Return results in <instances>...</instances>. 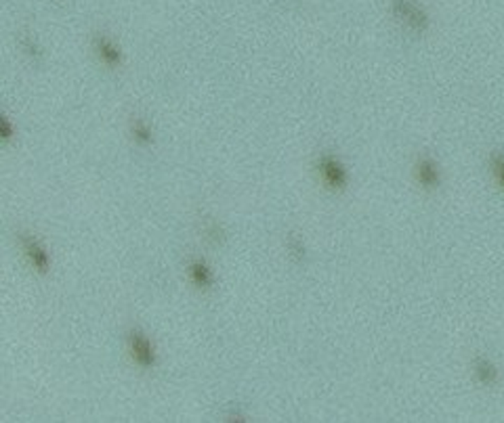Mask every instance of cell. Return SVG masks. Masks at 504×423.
I'll use <instances>...</instances> for the list:
<instances>
[{
    "instance_id": "6da1fadb",
    "label": "cell",
    "mask_w": 504,
    "mask_h": 423,
    "mask_svg": "<svg viewBox=\"0 0 504 423\" xmlns=\"http://www.w3.org/2000/svg\"><path fill=\"white\" fill-rule=\"evenodd\" d=\"M393 15L416 34H425L431 25L427 11L414 0H393Z\"/></svg>"
},
{
    "instance_id": "7a4b0ae2",
    "label": "cell",
    "mask_w": 504,
    "mask_h": 423,
    "mask_svg": "<svg viewBox=\"0 0 504 423\" xmlns=\"http://www.w3.org/2000/svg\"><path fill=\"white\" fill-rule=\"evenodd\" d=\"M318 172H320V176H322V180L326 183L328 189H332V191L347 189L349 172H347L345 164L338 160L336 155H332V153L320 155V160H318Z\"/></svg>"
},
{
    "instance_id": "3957f363",
    "label": "cell",
    "mask_w": 504,
    "mask_h": 423,
    "mask_svg": "<svg viewBox=\"0 0 504 423\" xmlns=\"http://www.w3.org/2000/svg\"><path fill=\"white\" fill-rule=\"evenodd\" d=\"M126 340H128V352L139 367H143V369H154L156 367L158 354H156L154 344L149 342V338L145 333H141L139 329H133V331H128Z\"/></svg>"
},
{
    "instance_id": "277c9868",
    "label": "cell",
    "mask_w": 504,
    "mask_h": 423,
    "mask_svg": "<svg viewBox=\"0 0 504 423\" xmlns=\"http://www.w3.org/2000/svg\"><path fill=\"white\" fill-rule=\"evenodd\" d=\"M19 241H21V247H23L28 262L32 264V269L38 271L40 275H46L48 269H50V256H48L46 247L30 233H19Z\"/></svg>"
},
{
    "instance_id": "5b68a950",
    "label": "cell",
    "mask_w": 504,
    "mask_h": 423,
    "mask_svg": "<svg viewBox=\"0 0 504 423\" xmlns=\"http://www.w3.org/2000/svg\"><path fill=\"white\" fill-rule=\"evenodd\" d=\"M414 174H416V180L423 189L427 191H435L439 185H441V174H439V166L437 162L433 160L431 155H420L416 160V166H414Z\"/></svg>"
},
{
    "instance_id": "8992f818",
    "label": "cell",
    "mask_w": 504,
    "mask_h": 423,
    "mask_svg": "<svg viewBox=\"0 0 504 423\" xmlns=\"http://www.w3.org/2000/svg\"><path fill=\"white\" fill-rule=\"evenodd\" d=\"M95 50L99 59L104 61L110 68H120L122 65V52L120 48L114 44V40H110L108 36H97L95 38Z\"/></svg>"
},
{
    "instance_id": "52a82bcc",
    "label": "cell",
    "mask_w": 504,
    "mask_h": 423,
    "mask_svg": "<svg viewBox=\"0 0 504 423\" xmlns=\"http://www.w3.org/2000/svg\"><path fill=\"white\" fill-rule=\"evenodd\" d=\"M189 277L195 283V287H200V289H211L213 283H215L213 269L204 260H191L189 262Z\"/></svg>"
},
{
    "instance_id": "ba28073f",
    "label": "cell",
    "mask_w": 504,
    "mask_h": 423,
    "mask_svg": "<svg viewBox=\"0 0 504 423\" xmlns=\"http://www.w3.org/2000/svg\"><path fill=\"white\" fill-rule=\"evenodd\" d=\"M473 371H475L477 382H479V384H483V386H494V384L498 382V378H500V373H498V367H496V364H494L490 358H483V356L475 358Z\"/></svg>"
},
{
    "instance_id": "9c48e42d",
    "label": "cell",
    "mask_w": 504,
    "mask_h": 423,
    "mask_svg": "<svg viewBox=\"0 0 504 423\" xmlns=\"http://www.w3.org/2000/svg\"><path fill=\"white\" fill-rule=\"evenodd\" d=\"M130 132H133V138L139 145H149L151 141H154V132H151V126L145 120H141V118H135L130 122Z\"/></svg>"
},
{
    "instance_id": "30bf717a",
    "label": "cell",
    "mask_w": 504,
    "mask_h": 423,
    "mask_svg": "<svg viewBox=\"0 0 504 423\" xmlns=\"http://www.w3.org/2000/svg\"><path fill=\"white\" fill-rule=\"evenodd\" d=\"M490 168H492L494 180H496L498 187L504 191V153H502V151L492 153V157H490Z\"/></svg>"
},
{
    "instance_id": "8fae6325",
    "label": "cell",
    "mask_w": 504,
    "mask_h": 423,
    "mask_svg": "<svg viewBox=\"0 0 504 423\" xmlns=\"http://www.w3.org/2000/svg\"><path fill=\"white\" fill-rule=\"evenodd\" d=\"M288 249H290V254H292V258H296V260H302L305 258V243H302V239L300 237H296V235H290L288 237Z\"/></svg>"
},
{
    "instance_id": "7c38bea8",
    "label": "cell",
    "mask_w": 504,
    "mask_h": 423,
    "mask_svg": "<svg viewBox=\"0 0 504 423\" xmlns=\"http://www.w3.org/2000/svg\"><path fill=\"white\" fill-rule=\"evenodd\" d=\"M0 136H3L5 143H9L13 138V126H11V122H9L7 116L0 118Z\"/></svg>"
},
{
    "instance_id": "4fadbf2b",
    "label": "cell",
    "mask_w": 504,
    "mask_h": 423,
    "mask_svg": "<svg viewBox=\"0 0 504 423\" xmlns=\"http://www.w3.org/2000/svg\"><path fill=\"white\" fill-rule=\"evenodd\" d=\"M204 233H206V237H209L211 241H219L221 235H223V231H221V227H219L217 223H211V225L204 229Z\"/></svg>"
},
{
    "instance_id": "5bb4252c",
    "label": "cell",
    "mask_w": 504,
    "mask_h": 423,
    "mask_svg": "<svg viewBox=\"0 0 504 423\" xmlns=\"http://www.w3.org/2000/svg\"><path fill=\"white\" fill-rule=\"evenodd\" d=\"M23 48L28 50V55H34V57H38L40 55V48H38V44L36 42H32V40H23Z\"/></svg>"
}]
</instances>
